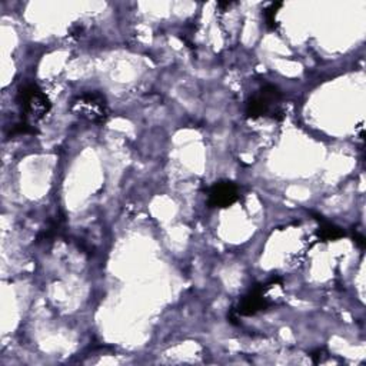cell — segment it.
Returning a JSON list of instances; mask_svg holds the SVG:
<instances>
[{
  "label": "cell",
  "mask_w": 366,
  "mask_h": 366,
  "mask_svg": "<svg viewBox=\"0 0 366 366\" xmlns=\"http://www.w3.org/2000/svg\"><path fill=\"white\" fill-rule=\"evenodd\" d=\"M321 355H322V349H318V351H315V352L311 355V358H312V360H314L315 363H318Z\"/></svg>",
  "instance_id": "cell-9"
},
{
  "label": "cell",
  "mask_w": 366,
  "mask_h": 366,
  "mask_svg": "<svg viewBox=\"0 0 366 366\" xmlns=\"http://www.w3.org/2000/svg\"><path fill=\"white\" fill-rule=\"evenodd\" d=\"M239 199V188L232 180H219L207 189V206L215 209L229 207Z\"/></svg>",
  "instance_id": "cell-5"
},
{
  "label": "cell",
  "mask_w": 366,
  "mask_h": 366,
  "mask_svg": "<svg viewBox=\"0 0 366 366\" xmlns=\"http://www.w3.org/2000/svg\"><path fill=\"white\" fill-rule=\"evenodd\" d=\"M71 110L76 116L96 125L105 124L109 117L108 102L101 92H85L76 96L71 102Z\"/></svg>",
  "instance_id": "cell-2"
},
{
  "label": "cell",
  "mask_w": 366,
  "mask_h": 366,
  "mask_svg": "<svg viewBox=\"0 0 366 366\" xmlns=\"http://www.w3.org/2000/svg\"><path fill=\"white\" fill-rule=\"evenodd\" d=\"M353 240L358 245L359 249H363L365 248V236L360 235V233H353Z\"/></svg>",
  "instance_id": "cell-8"
},
{
  "label": "cell",
  "mask_w": 366,
  "mask_h": 366,
  "mask_svg": "<svg viewBox=\"0 0 366 366\" xmlns=\"http://www.w3.org/2000/svg\"><path fill=\"white\" fill-rule=\"evenodd\" d=\"M282 3H270L263 9V19L269 30H277L278 22H277V13L282 8Z\"/></svg>",
  "instance_id": "cell-7"
},
{
  "label": "cell",
  "mask_w": 366,
  "mask_h": 366,
  "mask_svg": "<svg viewBox=\"0 0 366 366\" xmlns=\"http://www.w3.org/2000/svg\"><path fill=\"white\" fill-rule=\"evenodd\" d=\"M281 99L282 92L278 86L265 85L247 101L245 113L249 119H258L262 116H272L273 119H278V115H282L279 110Z\"/></svg>",
  "instance_id": "cell-3"
},
{
  "label": "cell",
  "mask_w": 366,
  "mask_h": 366,
  "mask_svg": "<svg viewBox=\"0 0 366 366\" xmlns=\"http://www.w3.org/2000/svg\"><path fill=\"white\" fill-rule=\"evenodd\" d=\"M314 217H315L316 221L321 222V226H319V229L316 230V236H318V239H319L321 242L339 240V239H342V237L345 236L344 229H341L339 226L333 225V224H330V222H326L322 215H316V213H315Z\"/></svg>",
  "instance_id": "cell-6"
},
{
  "label": "cell",
  "mask_w": 366,
  "mask_h": 366,
  "mask_svg": "<svg viewBox=\"0 0 366 366\" xmlns=\"http://www.w3.org/2000/svg\"><path fill=\"white\" fill-rule=\"evenodd\" d=\"M273 284H281L279 278H273L269 284H258L255 285L245 296H243L237 305L236 312L239 316H254L269 308V302L265 298L266 291Z\"/></svg>",
  "instance_id": "cell-4"
},
{
  "label": "cell",
  "mask_w": 366,
  "mask_h": 366,
  "mask_svg": "<svg viewBox=\"0 0 366 366\" xmlns=\"http://www.w3.org/2000/svg\"><path fill=\"white\" fill-rule=\"evenodd\" d=\"M16 101L22 112V120L29 125L42 120L52 108L49 98L36 83H26L20 86Z\"/></svg>",
  "instance_id": "cell-1"
},
{
  "label": "cell",
  "mask_w": 366,
  "mask_h": 366,
  "mask_svg": "<svg viewBox=\"0 0 366 366\" xmlns=\"http://www.w3.org/2000/svg\"><path fill=\"white\" fill-rule=\"evenodd\" d=\"M233 3L232 2H219L218 3V6L221 8V9H224V8H229V6H232Z\"/></svg>",
  "instance_id": "cell-10"
}]
</instances>
